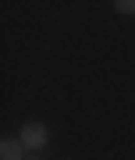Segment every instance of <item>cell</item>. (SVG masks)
<instances>
[{"mask_svg":"<svg viewBox=\"0 0 135 160\" xmlns=\"http://www.w3.org/2000/svg\"><path fill=\"white\" fill-rule=\"evenodd\" d=\"M46 139H50V132H46L39 121H28V125L22 128V135H18V142H22L25 149H43Z\"/></svg>","mask_w":135,"mask_h":160,"instance_id":"obj_1","label":"cell"},{"mask_svg":"<svg viewBox=\"0 0 135 160\" xmlns=\"http://www.w3.org/2000/svg\"><path fill=\"white\" fill-rule=\"evenodd\" d=\"M0 160H28L25 146L18 142V139H4V142H0Z\"/></svg>","mask_w":135,"mask_h":160,"instance_id":"obj_2","label":"cell"},{"mask_svg":"<svg viewBox=\"0 0 135 160\" xmlns=\"http://www.w3.org/2000/svg\"><path fill=\"white\" fill-rule=\"evenodd\" d=\"M114 7H118L121 14H135V4H132V0H118V4H114Z\"/></svg>","mask_w":135,"mask_h":160,"instance_id":"obj_3","label":"cell"},{"mask_svg":"<svg viewBox=\"0 0 135 160\" xmlns=\"http://www.w3.org/2000/svg\"><path fill=\"white\" fill-rule=\"evenodd\" d=\"M28 160H43V157H28Z\"/></svg>","mask_w":135,"mask_h":160,"instance_id":"obj_4","label":"cell"}]
</instances>
